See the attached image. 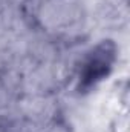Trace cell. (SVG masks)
Masks as SVG:
<instances>
[{
    "instance_id": "obj_1",
    "label": "cell",
    "mask_w": 130,
    "mask_h": 132,
    "mask_svg": "<svg viewBox=\"0 0 130 132\" xmlns=\"http://www.w3.org/2000/svg\"><path fill=\"white\" fill-rule=\"evenodd\" d=\"M112 60H113V51H109L107 46H101L99 49H97L84 66L81 75L83 86H90L97 83L98 80H101L104 74H107V71L110 69Z\"/></svg>"
}]
</instances>
